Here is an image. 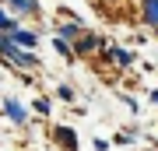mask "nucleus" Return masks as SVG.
<instances>
[{
    "mask_svg": "<svg viewBox=\"0 0 158 151\" xmlns=\"http://www.w3.org/2000/svg\"><path fill=\"white\" fill-rule=\"evenodd\" d=\"M0 53H4L7 60H14L18 67H35V56H28L25 49H18V46H14V35L7 39V35H4V28H0Z\"/></svg>",
    "mask_w": 158,
    "mask_h": 151,
    "instance_id": "obj_1",
    "label": "nucleus"
},
{
    "mask_svg": "<svg viewBox=\"0 0 158 151\" xmlns=\"http://www.w3.org/2000/svg\"><path fill=\"white\" fill-rule=\"evenodd\" d=\"M53 134H56V141H60L67 151L77 148V137H74V130H70V127H53Z\"/></svg>",
    "mask_w": 158,
    "mask_h": 151,
    "instance_id": "obj_2",
    "label": "nucleus"
},
{
    "mask_svg": "<svg viewBox=\"0 0 158 151\" xmlns=\"http://www.w3.org/2000/svg\"><path fill=\"white\" fill-rule=\"evenodd\" d=\"M4 109H7V116H11V120H14V123H25V109H21V106H18V102H14V99H7V102H4Z\"/></svg>",
    "mask_w": 158,
    "mask_h": 151,
    "instance_id": "obj_3",
    "label": "nucleus"
},
{
    "mask_svg": "<svg viewBox=\"0 0 158 151\" xmlns=\"http://www.w3.org/2000/svg\"><path fill=\"white\" fill-rule=\"evenodd\" d=\"M11 35H14V42L21 46V49H32V46H35V35L25 32V28H18V32H11Z\"/></svg>",
    "mask_w": 158,
    "mask_h": 151,
    "instance_id": "obj_4",
    "label": "nucleus"
},
{
    "mask_svg": "<svg viewBox=\"0 0 158 151\" xmlns=\"http://www.w3.org/2000/svg\"><path fill=\"white\" fill-rule=\"evenodd\" d=\"M144 21L158 25V0H144Z\"/></svg>",
    "mask_w": 158,
    "mask_h": 151,
    "instance_id": "obj_5",
    "label": "nucleus"
},
{
    "mask_svg": "<svg viewBox=\"0 0 158 151\" xmlns=\"http://www.w3.org/2000/svg\"><path fill=\"white\" fill-rule=\"evenodd\" d=\"M91 49H98V39H95V35H85V39H77V53H91Z\"/></svg>",
    "mask_w": 158,
    "mask_h": 151,
    "instance_id": "obj_6",
    "label": "nucleus"
},
{
    "mask_svg": "<svg viewBox=\"0 0 158 151\" xmlns=\"http://www.w3.org/2000/svg\"><path fill=\"white\" fill-rule=\"evenodd\" d=\"M109 56H113L116 63H123V67H130V63H134V56H130V53H123V49H109Z\"/></svg>",
    "mask_w": 158,
    "mask_h": 151,
    "instance_id": "obj_7",
    "label": "nucleus"
},
{
    "mask_svg": "<svg viewBox=\"0 0 158 151\" xmlns=\"http://www.w3.org/2000/svg\"><path fill=\"white\" fill-rule=\"evenodd\" d=\"M0 28H4V32H18V28H14V21H11L4 11H0Z\"/></svg>",
    "mask_w": 158,
    "mask_h": 151,
    "instance_id": "obj_8",
    "label": "nucleus"
},
{
    "mask_svg": "<svg viewBox=\"0 0 158 151\" xmlns=\"http://www.w3.org/2000/svg\"><path fill=\"white\" fill-rule=\"evenodd\" d=\"M35 112H42V116H46V112H49V102H46V99H39V102H35Z\"/></svg>",
    "mask_w": 158,
    "mask_h": 151,
    "instance_id": "obj_9",
    "label": "nucleus"
}]
</instances>
